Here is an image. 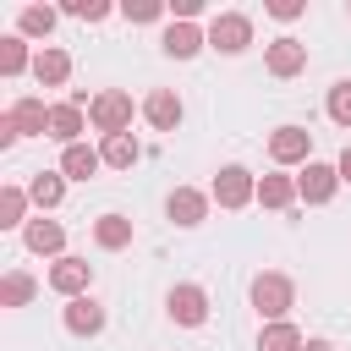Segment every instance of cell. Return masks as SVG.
I'll return each instance as SVG.
<instances>
[{
	"label": "cell",
	"mask_w": 351,
	"mask_h": 351,
	"mask_svg": "<svg viewBox=\"0 0 351 351\" xmlns=\"http://www.w3.org/2000/svg\"><path fill=\"white\" fill-rule=\"evenodd\" d=\"M22 71H33L27 38H22V33H5V38H0V77H22Z\"/></svg>",
	"instance_id": "25"
},
{
	"label": "cell",
	"mask_w": 351,
	"mask_h": 351,
	"mask_svg": "<svg viewBox=\"0 0 351 351\" xmlns=\"http://www.w3.org/2000/svg\"><path fill=\"white\" fill-rule=\"evenodd\" d=\"M121 11H126V22H159L165 16V0H126Z\"/></svg>",
	"instance_id": "30"
},
{
	"label": "cell",
	"mask_w": 351,
	"mask_h": 351,
	"mask_svg": "<svg viewBox=\"0 0 351 351\" xmlns=\"http://www.w3.org/2000/svg\"><path fill=\"white\" fill-rule=\"evenodd\" d=\"M203 44H208V33H203L197 22H170V27H165V38H159V49H165L170 60H192Z\"/></svg>",
	"instance_id": "13"
},
{
	"label": "cell",
	"mask_w": 351,
	"mask_h": 351,
	"mask_svg": "<svg viewBox=\"0 0 351 351\" xmlns=\"http://www.w3.org/2000/svg\"><path fill=\"white\" fill-rule=\"evenodd\" d=\"M22 241H27V252H38V258H66V230L55 225V219H27L22 225Z\"/></svg>",
	"instance_id": "12"
},
{
	"label": "cell",
	"mask_w": 351,
	"mask_h": 351,
	"mask_svg": "<svg viewBox=\"0 0 351 351\" xmlns=\"http://www.w3.org/2000/svg\"><path fill=\"white\" fill-rule=\"evenodd\" d=\"M99 165H104V154H99V148H88V143L60 148V176H66V181H93V176H99Z\"/></svg>",
	"instance_id": "17"
},
{
	"label": "cell",
	"mask_w": 351,
	"mask_h": 351,
	"mask_svg": "<svg viewBox=\"0 0 351 351\" xmlns=\"http://www.w3.org/2000/svg\"><path fill=\"white\" fill-rule=\"evenodd\" d=\"M335 170H340V186H351V143L340 148V159H335Z\"/></svg>",
	"instance_id": "33"
},
{
	"label": "cell",
	"mask_w": 351,
	"mask_h": 351,
	"mask_svg": "<svg viewBox=\"0 0 351 351\" xmlns=\"http://www.w3.org/2000/svg\"><path fill=\"white\" fill-rule=\"evenodd\" d=\"M5 115L16 121V132H22V137H49V104H44V99H33V93H27V99H16Z\"/></svg>",
	"instance_id": "15"
},
{
	"label": "cell",
	"mask_w": 351,
	"mask_h": 351,
	"mask_svg": "<svg viewBox=\"0 0 351 351\" xmlns=\"http://www.w3.org/2000/svg\"><path fill=\"white\" fill-rule=\"evenodd\" d=\"M197 11H203V0H176V22H197Z\"/></svg>",
	"instance_id": "32"
},
{
	"label": "cell",
	"mask_w": 351,
	"mask_h": 351,
	"mask_svg": "<svg viewBox=\"0 0 351 351\" xmlns=\"http://www.w3.org/2000/svg\"><path fill=\"white\" fill-rule=\"evenodd\" d=\"M88 285H93V263L88 258H55L49 263V291H60L66 302H77V296H88Z\"/></svg>",
	"instance_id": "8"
},
{
	"label": "cell",
	"mask_w": 351,
	"mask_h": 351,
	"mask_svg": "<svg viewBox=\"0 0 351 351\" xmlns=\"http://www.w3.org/2000/svg\"><path fill=\"white\" fill-rule=\"evenodd\" d=\"M99 154H104V165H110V170H132V165L143 159V143H137L132 132H115V137H104V143H99Z\"/></svg>",
	"instance_id": "20"
},
{
	"label": "cell",
	"mask_w": 351,
	"mask_h": 351,
	"mask_svg": "<svg viewBox=\"0 0 351 351\" xmlns=\"http://www.w3.org/2000/svg\"><path fill=\"white\" fill-rule=\"evenodd\" d=\"M324 110H329V121H335V126H346V132H351V77L329 88V104H324Z\"/></svg>",
	"instance_id": "28"
},
{
	"label": "cell",
	"mask_w": 351,
	"mask_h": 351,
	"mask_svg": "<svg viewBox=\"0 0 351 351\" xmlns=\"http://www.w3.org/2000/svg\"><path fill=\"white\" fill-rule=\"evenodd\" d=\"M132 236H137V230H132V219H126V214H99V219H93V241H99L104 252L132 247Z\"/></svg>",
	"instance_id": "19"
},
{
	"label": "cell",
	"mask_w": 351,
	"mask_h": 351,
	"mask_svg": "<svg viewBox=\"0 0 351 351\" xmlns=\"http://www.w3.org/2000/svg\"><path fill=\"white\" fill-rule=\"evenodd\" d=\"M302 351H335V346H329V340H307Z\"/></svg>",
	"instance_id": "34"
},
{
	"label": "cell",
	"mask_w": 351,
	"mask_h": 351,
	"mask_svg": "<svg viewBox=\"0 0 351 351\" xmlns=\"http://www.w3.org/2000/svg\"><path fill=\"white\" fill-rule=\"evenodd\" d=\"M27 197L38 203V214H44V208H60V197H66V176H60V170H38V176L27 181Z\"/></svg>",
	"instance_id": "21"
},
{
	"label": "cell",
	"mask_w": 351,
	"mask_h": 351,
	"mask_svg": "<svg viewBox=\"0 0 351 351\" xmlns=\"http://www.w3.org/2000/svg\"><path fill=\"white\" fill-rule=\"evenodd\" d=\"M307 340H302V329L291 324V318H280V324H263L258 329V351H302Z\"/></svg>",
	"instance_id": "24"
},
{
	"label": "cell",
	"mask_w": 351,
	"mask_h": 351,
	"mask_svg": "<svg viewBox=\"0 0 351 351\" xmlns=\"http://www.w3.org/2000/svg\"><path fill=\"white\" fill-rule=\"evenodd\" d=\"M269 159L274 165H313V132L307 126H274L269 132Z\"/></svg>",
	"instance_id": "7"
},
{
	"label": "cell",
	"mask_w": 351,
	"mask_h": 351,
	"mask_svg": "<svg viewBox=\"0 0 351 351\" xmlns=\"http://www.w3.org/2000/svg\"><path fill=\"white\" fill-rule=\"evenodd\" d=\"M263 11H269V16H274V22H296V16H302V11H307V5H302V0H269V5H263Z\"/></svg>",
	"instance_id": "31"
},
{
	"label": "cell",
	"mask_w": 351,
	"mask_h": 351,
	"mask_svg": "<svg viewBox=\"0 0 351 351\" xmlns=\"http://www.w3.org/2000/svg\"><path fill=\"white\" fill-rule=\"evenodd\" d=\"M27 192L22 186H0V230H16V225H27Z\"/></svg>",
	"instance_id": "27"
},
{
	"label": "cell",
	"mask_w": 351,
	"mask_h": 351,
	"mask_svg": "<svg viewBox=\"0 0 351 351\" xmlns=\"http://www.w3.org/2000/svg\"><path fill=\"white\" fill-rule=\"evenodd\" d=\"M55 16H60V11H49V5H22V11H16V33H22V38H49V33H55Z\"/></svg>",
	"instance_id": "26"
},
{
	"label": "cell",
	"mask_w": 351,
	"mask_h": 351,
	"mask_svg": "<svg viewBox=\"0 0 351 351\" xmlns=\"http://www.w3.org/2000/svg\"><path fill=\"white\" fill-rule=\"evenodd\" d=\"M181 115H186V104H181V93H176V88H154V93L143 99V121H148L154 132H176V126H181Z\"/></svg>",
	"instance_id": "10"
},
{
	"label": "cell",
	"mask_w": 351,
	"mask_h": 351,
	"mask_svg": "<svg viewBox=\"0 0 351 351\" xmlns=\"http://www.w3.org/2000/svg\"><path fill=\"white\" fill-rule=\"evenodd\" d=\"M258 203L263 208H291L296 203V176H258Z\"/></svg>",
	"instance_id": "22"
},
{
	"label": "cell",
	"mask_w": 351,
	"mask_h": 351,
	"mask_svg": "<svg viewBox=\"0 0 351 351\" xmlns=\"http://www.w3.org/2000/svg\"><path fill=\"white\" fill-rule=\"evenodd\" d=\"M60 318H66V329H71L77 340H93V335L104 329V307H99L93 296H77V302H66V313H60Z\"/></svg>",
	"instance_id": "14"
},
{
	"label": "cell",
	"mask_w": 351,
	"mask_h": 351,
	"mask_svg": "<svg viewBox=\"0 0 351 351\" xmlns=\"http://www.w3.org/2000/svg\"><path fill=\"white\" fill-rule=\"evenodd\" d=\"M208 203H214L208 192H197V186H176V192L165 197V214H170L181 230H192V225H203V219H208Z\"/></svg>",
	"instance_id": "11"
},
{
	"label": "cell",
	"mask_w": 351,
	"mask_h": 351,
	"mask_svg": "<svg viewBox=\"0 0 351 351\" xmlns=\"http://www.w3.org/2000/svg\"><path fill=\"white\" fill-rule=\"evenodd\" d=\"M33 77H38L44 88H60V82L71 77V55H66V49H55V44H44V49L33 55Z\"/></svg>",
	"instance_id": "18"
},
{
	"label": "cell",
	"mask_w": 351,
	"mask_h": 351,
	"mask_svg": "<svg viewBox=\"0 0 351 351\" xmlns=\"http://www.w3.org/2000/svg\"><path fill=\"white\" fill-rule=\"evenodd\" d=\"M247 44H252V16H247V11H219V16L208 22V49L241 55Z\"/></svg>",
	"instance_id": "4"
},
{
	"label": "cell",
	"mask_w": 351,
	"mask_h": 351,
	"mask_svg": "<svg viewBox=\"0 0 351 351\" xmlns=\"http://www.w3.org/2000/svg\"><path fill=\"white\" fill-rule=\"evenodd\" d=\"M38 296V280L27 274V269H5V280H0V307H27Z\"/></svg>",
	"instance_id": "23"
},
{
	"label": "cell",
	"mask_w": 351,
	"mask_h": 351,
	"mask_svg": "<svg viewBox=\"0 0 351 351\" xmlns=\"http://www.w3.org/2000/svg\"><path fill=\"white\" fill-rule=\"evenodd\" d=\"M60 11L66 16H82V22H104L110 16V0H66Z\"/></svg>",
	"instance_id": "29"
},
{
	"label": "cell",
	"mask_w": 351,
	"mask_h": 351,
	"mask_svg": "<svg viewBox=\"0 0 351 351\" xmlns=\"http://www.w3.org/2000/svg\"><path fill=\"white\" fill-rule=\"evenodd\" d=\"M335 192H340V170H335V165H324V159H313V165L296 176V197H302V203H313V208H324Z\"/></svg>",
	"instance_id": "9"
},
{
	"label": "cell",
	"mask_w": 351,
	"mask_h": 351,
	"mask_svg": "<svg viewBox=\"0 0 351 351\" xmlns=\"http://www.w3.org/2000/svg\"><path fill=\"white\" fill-rule=\"evenodd\" d=\"M82 126H88V115L66 99V104H49V137L60 143V148H71V143H82Z\"/></svg>",
	"instance_id": "16"
},
{
	"label": "cell",
	"mask_w": 351,
	"mask_h": 351,
	"mask_svg": "<svg viewBox=\"0 0 351 351\" xmlns=\"http://www.w3.org/2000/svg\"><path fill=\"white\" fill-rule=\"evenodd\" d=\"M208 197H214L219 208H247V203H258V176H252L247 165H225V170L214 176Z\"/></svg>",
	"instance_id": "3"
},
{
	"label": "cell",
	"mask_w": 351,
	"mask_h": 351,
	"mask_svg": "<svg viewBox=\"0 0 351 351\" xmlns=\"http://www.w3.org/2000/svg\"><path fill=\"white\" fill-rule=\"evenodd\" d=\"M88 126L104 132V137L132 132V93H121V88H99L93 104H88Z\"/></svg>",
	"instance_id": "2"
},
{
	"label": "cell",
	"mask_w": 351,
	"mask_h": 351,
	"mask_svg": "<svg viewBox=\"0 0 351 351\" xmlns=\"http://www.w3.org/2000/svg\"><path fill=\"white\" fill-rule=\"evenodd\" d=\"M165 313L181 324V329H197V324H208V291L203 285H170V296H165Z\"/></svg>",
	"instance_id": "5"
},
{
	"label": "cell",
	"mask_w": 351,
	"mask_h": 351,
	"mask_svg": "<svg viewBox=\"0 0 351 351\" xmlns=\"http://www.w3.org/2000/svg\"><path fill=\"white\" fill-rule=\"evenodd\" d=\"M263 66H269V77H302L307 71V44L291 38V33H280V38L263 44Z\"/></svg>",
	"instance_id": "6"
},
{
	"label": "cell",
	"mask_w": 351,
	"mask_h": 351,
	"mask_svg": "<svg viewBox=\"0 0 351 351\" xmlns=\"http://www.w3.org/2000/svg\"><path fill=\"white\" fill-rule=\"evenodd\" d=\"M252 307H258V318H263V324H280V318L296 307V280H291V274H280V269L252 274Z\"/></svg>",
	"instance_id": "1"
}]
</instances>
